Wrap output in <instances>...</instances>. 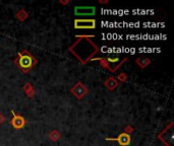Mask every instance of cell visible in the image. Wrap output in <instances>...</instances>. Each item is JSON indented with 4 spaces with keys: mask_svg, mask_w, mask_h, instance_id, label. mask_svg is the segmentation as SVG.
<instances>
[{
    "mask_svg": "<svg viewBox=\"0 0 174 146\" xmlns=\"http://www.w3.org/2000/svg\"><path fill=\"white\" fill-rule=\"evenodd\" d=\"M17 18L19 21H24V20H26L27 17H28V14H27L24 10H22V11H19V12L17 14Z\"/></svg>",
    "mask_w": 174,
    "mask_h": 146,
    "instance_id": "cell-10",
    "label": "cell"
},
{
    "mask_svg": "<svg viewBox=\"0 0 174 146\" xmlns=\"http://www.w3.org/2000/svg\"><path fill=\"white\" fill-rule=\"evenodd\" d=\"M50 137H51V139H52V140L55 141V140L59 139V138H60V134L58 133L57 131H53L51 134H50Z\"/></svg>",
    "mask_w": 174,
    "mask_h": 146,
    "instance_id": "cell-11",
    "label": "cell"
},
{
    "mask_svg": "<svg viewBox=\"0 0 174 146\" xmlns=\"http://www.w3.org/2000/svg\"><path fill=\"white\" fill-rule=\"evenodd\" d=\"M71 94L79 99H82L85 95L88 94V88L87 86H85L82 82L79 81L71 88Z\"/></svg>",
    "mask_w": 174,
    "mask_h": 146,
    "instance_id": "cell-3",
    "label": "cell"
},
{
    "mask_svg": "<svg viewBox=\"0 0 174 146\" xmlns=\"http://www.w3.org/2000/svg\"><path fill=\"white\" fill-rule=\"evenodd\" d=\"M106 140H110V141H117L120 146H127L130 144V135L128 133H121L119 134V136L117 138H106Z\"/></svg>",
    "mask_w": 174,
    "mask_h": 146,
    "instance_id": "cell-6",
    "label": "cell"
},
{
    "mask_svg": "<svg viewBox=\"0 0 174 146\" xmlns=\"http://www.w3.org/2000/svg\"><path fill=\"white\" fill-rule=\"evenodd\" d=\"M117 79L119 80V81L124 82L125 80L127 79V76L125 75V73H121V74H119V75L117 76Z\"/></svg>",
    "mask_w": 174,
    "mask_h": 146,
    "instance_id": "cell-12",
    "label": "cell"
},
{
    "mask_svg": "<svg viewBox=\"0 0 174 146\" xmlns=\"http://www.w3.org/2000/svg\"><path fill=\"white\" fill-rule=\"evenodd\" d=\"M106 60H107L108 63H112V64H113V63L117 62V61H119V57L117 56V57H115V58H111V57H108Z\"/></svg>",
    "mask_w": 174,
    "mask_h": 146,
    "instance_id": "cell-13",
    "label": "cell"
},
{
    "mask_svg": "<svg viewBox=\"0 0 174 146\" xmlns=\"http://www.w3.org/2000/svg\"><path fill=\"white\" fill-rule=\"evenodd\" d=\"M96 12L95 6H76L75 7V15L80 16H87V15H94Z\"/></svg>",
    "mask_w": 174,
    "mask_h": 146,
    "instance_id": "cell-5",
    "label": "cell"
},
{
    "mask_svg": "<svg viewBox=\"0 0 174 146\" xmlns=\"http://www.w3.org/2000/svg\"><path fill=\"white\" fill-rule=\"evenodd\" d=\"M137 63H138V65H140V67L145 68L146 66H148V65L151 63V61H150L149 59H143V60L138 59V60H137Z\"/></svg>",
    "mask_w": 174,
    "mask_h": 146,
    "instance_id": "cell-9",
    "label": "cell"
},
{
    "mask_svg": "<svg viewBox=\"0 0 174 146\" xmlns=\"http://www.w3.org/2000/svg\"><path fill=\"white\" fill-rule=\"evenodd\" d=\"M75 28L79 30H93L96 28V21L95 20H75Z\"/></svg>",
    "mask_w": 174,
    "mask_h": 146,
    "instance_id": "cell-2",
    "label": "cell"
},
{
    "mask_svg": "<svg viewBox=\"0 0 174 146\" xmlns=\"http://www.w3.org/2000/svg\"><path fill=\"white\" fill-rule=\"evenodd\" d=\"M11 115H12V119L10 120V124L13 127L14 129H22L24 128L26 125V120L25 118L18 115L17 113H14L13 111H11Z\"/></svg>",
    "mask_w": 174,
    "mask_h": 146,
    "instance_id": "cell-4",
    "label": "cell"
},
{
    "mask_svg": "<svg viewBox=\"0 0 174 146\" xmlns=\"http://www.w3.org/2000/svg\"><path fill=\"white\" fill-rule=\"evenodd\" d=\"M92 60H93V61L99 60V61H100V65H102V67L107 68V69H109V70H110V65H109V63L107 62L106 59H104V58H93Z\"/></svg>",
    "mask_w": 174,
    "mask_h": 146,
    "instance_id": "cell-8",
    "label": "cell"
},
{
    "mask_svg": "<svg viewBox=\"0 0 174 146\" xmlns=\"http://www.w3.org/2000/svg\"><path fill=\"white\" fill-rule=\"evenodd\" d=\"M105 86L109 90H114L115 88L118 86V81L114 77H110L105 81Z\"/></svg>",
    "mask_w": 174,
    "mask_h": 146,
    "instance_id": "cell-7",
    "label": "cell"
},
{
    "mask_svg": "<svg viewBox=\"0 0 174 146\" xmlns=\"http://www.w3.org/2000/svg\"><path fill=\"white\" fill-rule=\"evenodd\" d=\"M37 59L27 50L18 53V57L15 60L17 66L25 73H28L37 64Z\"/></svg>",
    "mask_w": 174,
    "mask_h": 146,
    "instance_id": "cell-1",
    "label": "cell"
}]
</instances>
